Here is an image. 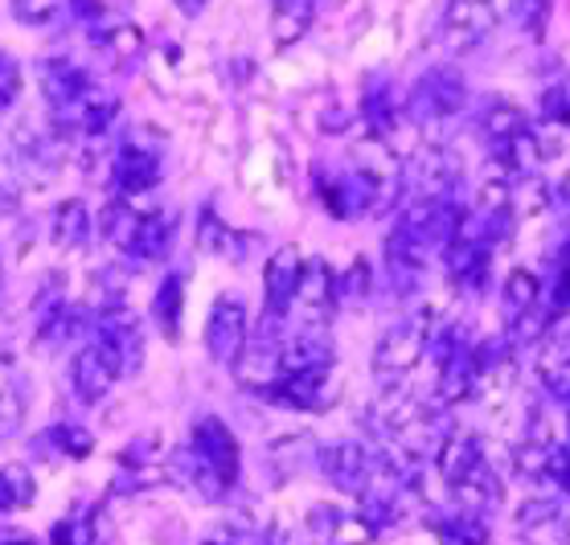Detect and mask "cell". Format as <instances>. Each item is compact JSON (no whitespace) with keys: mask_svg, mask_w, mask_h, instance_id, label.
Here are the masks:
<instances>
[{"mask_svg":"<svg viewBox=\"0 0 570 545\" xmlns=\"http://www.w3.org/2000/svg\"><path fill=\"white\" fill-rule=\"evenodd\" d=\"M173 4H177V13L189 17V21H194V17L206 13V4H209V0H173Z\"/></svg>","mask_w":570,"mask_h":545,"instance_id":"cell-28","label":"cell"},{"mask_svg":"<svg viewBox=\"0 0 570 545\" xmlns=\"http://www.w3.org/2000/svg\"><path fill=\"white\" fill-rule=\"evenodd\" d=\"M476 128H480V136L497 148V156H505L509 148H513V143L530 131V123H525V116H521L509 99H497V95H489V99L480 103V111H476Z\"/></svg>","mask_w":570,"mask_h":545,"instance_id":"cell-14","label":"cell"},{"mask_svg":"<svg viewBox=\"0 0 570 545\" xmlns=\"http://www.w3.org/2000/svg\"><path fill=\"white\" fill-rule=\"evenodd\" d=\"M333 287H337V279L328 275V267H324L321 259L304 262V279H299L296 304L308 328H324V320L333 316ZM296 304H292V308H296Z\"/></svg>","mask_w":570,"mask_h":545,"instance_id":"cell-15","label":"cell"},{"mask_svg":"<svg viewBox=\"0 0 570 545\" xmlns=\"http://www.w3.org/2000/svg\"><path fill=\"white\" fill-rule=\"evenodd\" d=\"M423 353H428V333L419 320H402V325L386 328V337L377 340V353H374V374L394 386L402 377L411 374L419 361H423Z\"/></svg>","mask_w":570,"mask_h":545,"instance_id":"cell-6","label":"cell"},{"mask_svg":"<svg viewBox=\"0 0 570 545\" xmlns=\"http://www.w3.org/2000/svg\"><path fill=\"white\" fill-rule=\"evenodd\" d=\"M321 464H324V476L353 496L370 493L377 472H382V464L365 452L362 443H337V447H328V452H321Z\"/></svg>","mask_w":570,"mask_h":545,"instance_id":"cell-11","label":"cell"},{"mask_svg":"<svg viewBox=\"0 0 570 545\" xmlns=\"http://www.w3.org/2000/svg\"><path fill=\"white\" fill-rule=\"evenodd\" d=\"M464 103H468V87L464 78H460V70H452V66H431V70L419 75L415 87H411L402 116L423 131H440L443 123L460 119Z\"/></svg>","mask_w":570,"mask_h":545,"instance_id":"cell-3","label":"cell"},{"mask_svg":"<svg viewBox=\"0 0 570 545\" xmlns=\"http://www.w3.org/2000/svg\"><path fill=\"white\" fill-rule=\"evenodd\" d=\"M38 496V480L26 464H4L0 467V513H17Z\"/></svg>","mask_w":570,"mask_h":545,"instance_id":"cell-22","label":"cell"},{"mask_svg":"<svg viewBox=\"0 0 570 545\" xmlns=\"http://www.w3.org/2000/svg\"><path fill=\"white\" fill-rule=\"evenodd\" d=\"M153 316L160 333L169 340L181 337V316H185V279L177 271H169L156 287V299H153Z\"/></svg>","mask_w":570,"mask_h":545,"instance_id":"cell-19","label":"cell"},{"mask_svg":"<svg viewBox=\"0 0 570 545\" xmlns=\"http://www.w3.org/2000/svg\"><path fill=\"white\" fill-rule=\"evenodd\" d=\"M111 119H116V99L95 87V91L75 107L70 123H75L82 136H104V131L111 128Z\"/></svg>","mask_w":570,"mask_h":545,"instance_id":"cell-23","label":"cell"},{"mask_svg":"<svg viewBox=\"0 0 570 545\" xmlns=\"http://www.w3.org/2000/svg\"><path fill=\"white\" fill-rule=\"evenodd\" d=\"M41 91H46V103L58 119H70L75 107L95 91V78L75 66L70 58H50L41 66Z\"/></svg>","mask_w":570,"mask_h":545,"instance_id":"cell-10","label":"cell"},{"mask_svg":"<svg viewBox=\"0 0 570 545\" xmlns=\"http://www.w3.org/2000/svg\"><path fill=\"white\" fill-rule=\"evenodd\" d=\"M189 480L202 496H222L238 480V439L218 415H202L194 423V443L189 452L177 455Z\"/></svg>","mask_w":570,"mask_h":545,"instance_id":"cell-1","label":"cell"},{"mask_svg":"<svg viewBox=\"0 0 570 545\" xmlns=\"http://www.w3.org/2000/svg\"><path fill=\"white\" fill-rule=\"evenodd\" d=\"M497 26V0H448L443 9V46L452 53L476 50Z\"/></svg>","mask_w":570,"mask_h":545,"instance_id":"cell-8","label":"cell"},{"mask_svg":"<svg viewBox=\"0 0 570 545\" xmlns=\"http://www.w3.org/2000/svg\"><path fill=\"white\" fill-rule=\"evenodd\" d=\"M299 279H304V259L296 247H279L267 259V275H263V304H267V320H284L292 304H296Z\"/></svg>","mask_w":570,"mask_h":545,"instance_id":"cell-12","label":"cell"},{"mask_svg":"<svg viewBox=\"0 0 570 545\" xmlns=\"http://www.w3.org/2000/svg\"><path fill=\"white\" fill-rule=\"evenodd\" d=\"M53 545H107L104 513L99 508H78L70 517H62L50 533Z\"/></svg>","mask_w":570,"mask_h":545,"instance_id":"cell-20","label":"cell"},{"mask_svg":"<svg viewBox=\"0 0 570 545\" xmlns=\"http://www.w3.org/2000/svg\"><path fill=\"white\" fill-rule=\"evenodd\" d=\"M550 4H554V0H509V17H513V26H518L521 33L542 38L546 21H550Z\"/></svg>","mask_w":570,"mask_h":545,"instance_id":"cell-25","label":"cell"},{"mask_svg":"<svg viewBox=\"0 0 570 545\" xmlns=\"http://www.w3.org/2000/svg\"><path fill=\"white\" fill-rule=\"evenodd\" d=\"M38 447L50 455H66V459H87L95 452V439L91 430L78 427V423H58V427H50L41 435Z\"/></svg>","mask_w":570,"mask_h":545,"instance_id":"cell-21","label":"cell"},{"mask_svg":"<svg viewBox=\"0 0 570 545\" xmlns=\"http://www.w3.org/2000/svg\"><path fill=\"white\" fill-rule=\"evenodd\" d=\"M328 374L333 365H312V369H284L275 377L267 394L287 410H321L328 398Z\"/></svg>","mask_w":570,"mask_h":545,"instance_id":"cell-13","label":"cell"},{"mask_svg":"<svg viewBox=\"0 0 570 545\" xmlns=\"http://www.w3.org/2000/svg\"><path fill=\"white\" fill-rule=\"evenodd\" d=\"M104 234L128 259L160 262L177 238V214L173 209H131L119 197L104 209Z\"/></svg>","mask_w":570,"mask_h":545,"instance_id":"cell-2","label":"cell"},{"mask_svg":"<svg viewBox=\"0 0 570 545\" xmlns=\"http://www.w3.org/2000/svg\"><path fill=\"white\" fill-rule=\"evenodd\" d=\"M197 238H202V250H209V255H234V250L226 247V242H230V230H226L214 214H206V218H202V230H197Z\"/></svg>","mask_w":570,"mask_h":545,"instance_id":"cell-27","label":"cell"},{"mask_svg":"<svg viewBox=\"0 0 570 545\" xmlns=\"http://www.w3.org/2000/svg\"><path fill=\"white\" fill-rule=\"evenodd\" d=\"M21 87H26V75H21V62H17L13 53L0 50V111H9V107L21 99Z\"/></svg>","mask_w":570,"mask_h":545,"instance_id":"cell-26","label":"cell"},{"mask_svg":"<svg viewBox=\"0 0 570 545\" xmlns=\"http://www.w3.org/2000/svg\"><path fill=\"white\" fill-rule=\"evenodd\" d=\"M99 53H104L116 70H131V66L144 58V33L131 26V21H116V26H107L104 33H99Z\"/></svg>","mask_w":570,"mask_h":545,"instance_id":"cell-18","label":"cell"},{"mask_svg":"<svg viewBox=\"0 0 570 545\" xmlns=\"http://www.w3.org/2000/svg\"><path fill=\"white\" fill-rule=\"evenodd\" d=\"M316 21V0H272V38L279 50L296 46Z\"/></svg>","mask_w":570,"mask_h":545,"instance_id":"cell-16","label":"cell"},{"mask_svg":"<svg viewBox=\"0 0 570 545\" xmlns=\"http://www.w3.org/2000/svg\"><path fill=\"white\" fill-rule=\"evenodd\" d=\"M119 377H128V369H124L119 353L104 337H91L78 345L75 361H70V386H75V394L82 403L87 406L104 403Z\"/></svg>","mask_w":570,"mask_h":545,"instance_id":"cell-4","label":"cell"},{"mask_svg":"<svg viewBox=\"0 0 570 545\" xmlns=\"http://www.w3.org/2000/svg\"><path fill=\"white\" fill-rule=\"evenodd\" d=\"M160 172H165V152L156 143H144L136 131L111 156V181L119 185L124 197L153 194L156 185H160Z\"/></svg>","mask_w":570,"mask_h":545,"instance_id":"cell-5","label":"cell"},{"mask_svg":"<svg viewBox=\"0 0 570 545\" xmlns=\"http://www.w3.org/2000/svg\"><path fill=\"white\" fill-rule=\"evenodd\" d=\"M95 337H104L107 345L119 353V361H124L128 377L144 365V328L128 311L124 299H111V304L99 308V316H95Z\"/></svg>","mask_w":570,"mask_h":545,"instance_id":"cell-9","label":"cell"},{"mask_svg":"<svg viewBox=\"0 0 570 545\" xmlns=\"http://www.w3.org/2000/svg\"><path fill=\"white\" fill-rule=\"evenodd\" d=\"M50 238H53V247L58 250H82L87 247V238H91V209L82 206L78 197L62 201V206L53 209Z\"/></svg>","mask_w":570,"mask_h":545,"instance_id":"cell-17","label":"cell"},{"mask_svg":"<svg viewBox=\"0 0 570 545\" xmlns=\"http://www.w3.org/2000/svg\"><path fill=\"white\" fill-rule=\"evenodd\" d=\"M4 406H17L13 394H0V430H9V423H4Z\"/></svg>","mask_w":570,"mask_h":545,"instance_id":"cell-29","label":"cell"},{"mask_svg":"<svg viewBox=\"0 0 570 545\" xmlns=\"http://www.w3.org/2000/svg\"><path fill=\"white\" fill-rule=\"evenodd\" d=\"M247 304L238 296H218L206 320V349L218 365H234L247 349Z\"/></svg>","mask_w":570,"mask_h":545,"instance_id":"cell-7","label":"cell"},{"mask_svg":"<svg viewBox=\"0 0 570 545\" xmlns=\"http://www.w3.org/2000/svg\"><path fill=\"white\" fill-rule=\"evenodd\" d=\"M0 545H38V542H33V537H21V533H17V537H4Z\"/></svg>","mask_w":570,"mask_h":545,"instance_id":"cell-30","label":"cell"},{"mask_svg":"<svg viewBox=\"0 0 570 545\" xmlns=\"http://www.w3.org/2000/svg\"><path fill=\"white\" fill-rule=\"evenodd\" d=\"M13 17L29 29H46L66 13V0H9Z\"/></svg>","mask_w":570,"mask_h":545,"instance_id":"cell-24","label":"cell"}]
</instances>
